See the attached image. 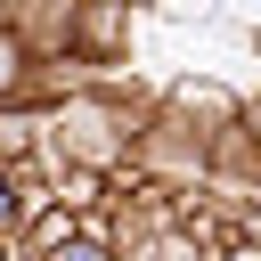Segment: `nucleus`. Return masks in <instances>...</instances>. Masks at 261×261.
<instances>
[{
  "instance_id": "nucleus-2",
  "label": "nucleus",
  "mask_w": 261,
  "mask_h": 261,
  "mask_svg": "<svg viewBox=\"0 0 261 261\" xmlns=\"http://www.w3.org/2000/svg\"><path fill=\"white\" fill-rule=\"evenodd\" d=\"M57 261H106V253H98V245H65Z\"/></svg>"
},
{
  "instance_id": "nucleus-1",
  "label": "nucleus",
  "mask_w": 261,
  "mask_h": 261,
  "mask_svg": "<svg viewBox=\"0 0 261 261\" xmlns=\"http://www.w3.org/2000/svg\"><path fill=\"white\" fill-rule=\"evenodd\" d=\"M16 90H24V41L0 33V98H16Z\"/></svg>"
}]
</instances>
